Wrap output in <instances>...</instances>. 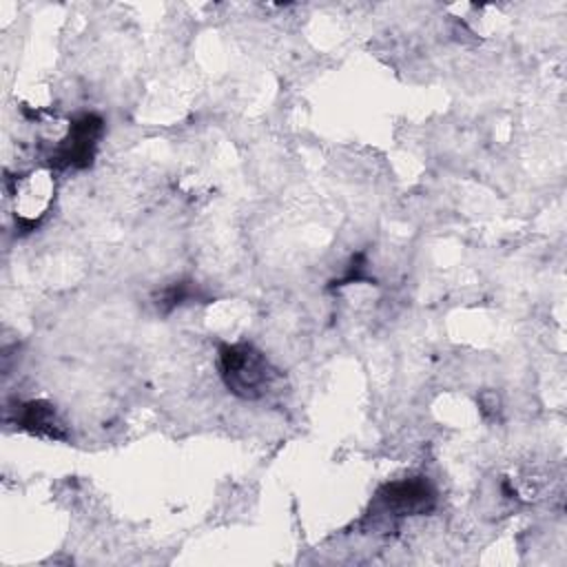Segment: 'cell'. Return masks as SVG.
<instances>
[{"instance_id": "3957f363", "label": "cell", "mask_w": 567, "mask_h": 567, "mask_svg": "<svg viewBox=\"0 0 567 567\" xmlns=\"http://www.w3.org/2000/svg\"><path fill=\"white\" fill-rule=\"evenodd\" d=\"M377 507L392 518L423 516L436 507V489L425 476L390 481L377 492Z\"/></svg>"}, {"instance_id": "5b68a950", "label": "cell", "mask_w": 567, "mask_h": 567, "mask_svg": "<svg viewBox=\"0 0 567 567\" xmlns=\"http://www.w3.org/2000/svg\"><path fill=\"white\" fill-rule=\"evenodd\" d=\"M16 425L33 436H40V439H49V441H66L69 439V432H66L62 419L58 416L55 408L42 399L20 403L16 410Z\"/></svg>"}, {"instance_id": "277c9868", "label": "cell", "mask_w": 567, "mask_h": 567, "mask_svg": "<svg viewBox=\"0 0 567 567\" xmlns=\"http://www.w3.org/2000/svg\"><path fill=\"white\" fill-rule=\"evenodd\" d=\"M51 173H31V175H22L13 182V186L9 188V195L16 202V221L20 226V230H33L44 215H40V210L33 206V202L47 213L49 204H51V195H53V182H51Z\"/></svg>"}, {"instance_id": "6da1fadb", "label": "cell", "mask_w": 567, "mask_h": 567, "mask_svg": "<svg viewBox=\"0 0 567 567\" xmlns=\"http://www.w3.org/2000/svg\"><path fill=\"white\" fill-rule=\"evenodd\" d=\"M219 374L228 392L244 401L264 399L279 381L268 357L246 341L219 346Z\"/></svg>"}, {"instance_id": "7a4b0ae2", "label": "cell", "mask_w": 567, "mask_h": 567, "mask_svg": "<svg viewBox=\"0 0 567 567\" xmlns=\"http://www.w3.org/2000/svg\"><path fill=\"white\" fill-rule=\"evenodd\" d=\"M104 135V120L95 113H84L69 124L66 135L51 155L53 171H82L93 164L97 144Z\"/></svg>"}, {"instance_id": "8992f818", "label": "cell", "mask_w": 567, "mask_h": 567, "mask_svg": "<svg viewBox=\"0 0 567 567\" xmlns=\"http://www.w3.org/2000/svg\"><path fill=\"white\" fill-rule=\"evenodd\" d=\"M193 297H197V286L193 281H175L155 295V308L168 315L171 310L190 301Z\"/></svg>"}]
</instances>
